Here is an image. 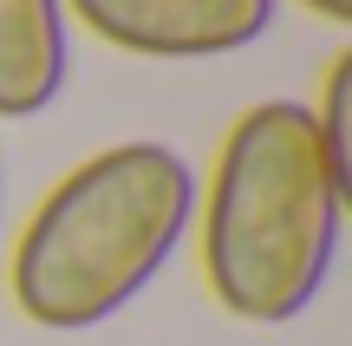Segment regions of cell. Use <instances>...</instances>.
Listing matches in <instances>:
<instances>
[{
  "label": "cell",
  "instance_id": "6da1fadb",
  "mask_svg": "<svg viewBox=\"0 0 352 346\" xmlns=\"http://www.w3.org/2000/svg\"><path fill=\"white\" fill-rule=\"evenodd\" d=\"M346 196L294 98L248 105L202 190V281L241 327H287L314 307L340 255Z\"/></svg>",
  "mask_w": 352,
  "mask_h": 346
},
{
  "label": "cell",
  "instance_id": "7a4b0ae2",
  "mask_svg": "<svg viewBox=\"0 0 352 346\" xmlns=\"http://www.w3.org/2000/svg\"><path fill=\"white\" fill-rule=\"evenodd\" d=\"M189 216L196 177L170 144L138 138L85 157L39 196L13 242V307L46 334L104 327L164 274Z\"/></svg>",
  "mask_w": 352,
  "mask_h": 346
},
{
  "label": "cell",
  "instance_id": "3957f363",
  "mask_svg": "<svg viewBox=\"0 0 352 346\" xmlns=\"http://www.w3.org/2000/svg\"><path fill=\"white\" fill-rule=\"evenodd\" d=\"M65 13L138 59H222L274 26V0H65Z\"/></svg>",
  "mask_w": 352,
  "mask_h": 346
},
{
  "label": "cell",
  "instance_id": "277c9868",
  "mask_svg": "<svg viewBox=\"0 0 352 346\" xmlns=\"http://www.w3.org/2000/svg\"><path fill=\"white\" fill-rule=\"evenodd\" d=\"M65 0H0V118H39L65 91Z\"/></svg>",
  "mask_w": 352,
  "mask_h": 346
},
{
  "label": "cell",
  "instance_id": "5b68a950",
  "mask_svg": "<svg viewBox=\"0 0 352 346\" xmlns=\"http://www.w3.org/2000/svg\"><path fill=\"white\" fill-rule=\"evenodd\" d=\"M314 138H320V157H327L340 196L352 203V52L327 65V85H320V111H314Z\"/></svg>",
  "mask_w": 352,
  "mask_h": 346
},
{
  "label": "cell",
  "instance_id": "8992f818",
  "mask_svg": "<svg viewBox=\"0 0 352 346\" xmlns=\"http://www.w3.org/2000/svg\"><path fill=\"white\" fill-rule=\"evenodd\" d=\"M307 13H320V20H333V26H352V0H300Z\"/></svg>",
  "mask_w": 352,
  "mask_h": 346
}]
</instances>
